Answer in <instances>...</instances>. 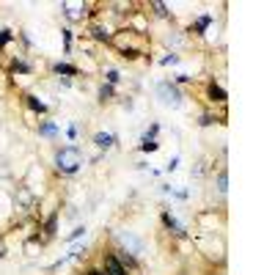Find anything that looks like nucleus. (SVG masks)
Masks as SVG:
<instances>
[{
  "instance_id": "15",
  "label": "nucleus",
  "mask_w": 275,
  "mask_h": 275,
  "mask_svg": "<svg viewBox=\"0 0 275 275\" xmlns=\"http://www.w3.org/2000/svg\"><path fill=\"white\" fill-rule=\"evenodd\" d=\"M154 149H157V143L151 138H143V151H154Z\"/></svg>"
},
{
  "instance_id": "17",
  "label": "nucleus",
  "mask_w": 275,
  "mask_h": 275,
  "mask_svg": "<svg viewBox=\"0 0 275 275\" xmlns=\"http://www.w3.org/2000/svg\"><path fill=\"white\" fill-rule=\"evenodd\" d=\"M151 8H154L160 17H165V14H168V11H165V3H151Z\"/></svg>"
},
{
  "instance_id": "13",
  "label": "nucleus",
  "mask_w": 275,
  "mask_h": 275,
  "mask_svg": "<svg viewBox=\"0 0 275 275\" xmlns=\"http://www.w3.org/2000/svg\"><path fill=\"white\" fill-rule=\"evenodd\" d=\"M218 190H220V192H226V190H228V176H226V171L218 176Z\"/></svg>"
},
{
  "instance_id": "10",
  "label": "nucleus",
  "mask_w": 275,
  "mask_h": 275,
  "mask_svg": "<svg viewBox=\"0 0 275 275\" xmlns=\"http://www.w3.org/2000/svg\"><path fill=\"white\" fill-rule=\"evenodd\" d=\"M55 226H58V215H50L47 223H44V234H47V237H53V234H55Z\"/></svg>"
},
{
  "instance_id": "4",
  "label": "nucleus",
  "mask_w": 275,
  "mask_h": 275,
  "mask_svg": "<svg viewBox=\"0 0 275 275\" xmlns=\"http://www.w3.org/2000/svg\"><path fill=\"white\" fill-rule=\"evenodd\" d=\"M105 275H127V267L118 261V256H105Z\"/></svg>"
},
{
  "instance_id": "5",
  "label": "nucleus",
  "mask_w": 275,
  "mask_h": 275,
  "mask_svg": "<svg viewBox=\"0 0 275 275\" xmlns=\"http://www.w3.org/2000/svg\"><path fill=\"white\" fill-rule=\"evenodd\" d=\"M209 99H212V102H218V105H223V102L228 99V94L220 88L218 82H212V85H209Z\"/></svg>"
},
{
  "instance_id": "12",
  "label": "nucleus",
  "mask_w": 275,
  "mask_h": 275,
  "mask_svg": "<svg viewBox=\"0 0 275 275\" xmlns=\"http://www.w3.org/2000/svg\"><path fill=\"white\" fill-rule=\"evenodd\" d=\"M163 220H165V226H168V228H173V234H185V231H182V226H179V223H176V220H173L168 212L163 215Z\"/></svg>"
},
{
  "instance_id": "2",
  "label": "nucleus",
  "mask_w": 275,
  "mask_h": 275,
  "mask_svg": "<svg viewBox=\"0 0 275 275\" xmlns=\"http://www.w3.org/2000/svg\"><path fill=\"white\" fill-rule=\"evenodd\" d=\"M157 96H160V102L168 105V108H176V105L182 102V94H179V88L173 85V82H160Z\"/></svg>"
},
{
  "instance_id": "11",
  "label": "nucleus",
  "mask_w": 275,
  "mask_h": 275,
  "mask_svg": "<svg viewBox=\"0 0 275 275\" xmlns=\"http://www.w3.org/2000/svg\"><path fill=\"white\" fill-rule=\"evenodd\" d=\"M91 33H94V39H99V41H108V39H110L108 28H99V25H94V28H91Z\"/></svg>"
},
{
  "instance_id": "14",
  "label": "nucleus",
  "mask_w": 275,
  "mask_h": 275,
  "mask_svg": "<svg viewBox=\"0 0 275 275\" xmlns=\"http://www.w3.org/2000/svg\"><path fill=\"white\" fill-rule=\"evenodd\" d=\"M11 30H0V47H3V44H8V41H11Z\"/></svg>"
},
{
  "instance_id": "3",
  "label": "nucleus",
  "mask_w": 275,
  "mask_h": 275,
  "mask_svg": "<svg viewBox=\"0 0 275 275\" xmlns=\"http://www.w3.org/2000/svg\"><path fill=\"white\" fill-rule=\"evenodd\" d=\"M121 245L127 248V253H132V256H138V253H143V242L138 240L135 234H130V231H121Z\"/></svg>"
},
{
  "instance_id": "8",
  "label": "nucleus",
  "mask_w": 275,
  "mask_h": 275,
  "mask_svg": "<svg viewBox=\"0 0 275 275\" xmlns=\"http://www.w3.org/2000/svg\"><path fill=\"white\" fill-rule=\"evenodd\" d=\"M55 72H58V75L75 77V75H77V66H72V63H55Z\"/></svg>"
},
{
  "instance_id": "19",
  "label": "nucleus",
  "mask_w": 275,
  "mask_h": 275,
  "mask_svg": "<svg viewBox=\"0 0 275 275\" xmlns=\"http://www.w3.org/2000/svg\"><path fill=\"white\" fill-rule=\"evenodd\" d=\"M110 94H113V88H110V85H102V91H99V96H102V99H108Z\"/></svg>"
},
{
  "instance_id": "7",
  "label": "nucleus",
  "mask_w": 275,
  "mask_h": 275,
  "mask_svg": "<svg viewBox=\"0 0 275 275\" xmlns=\"http://www.w3.org/2000/svg\"><path fill=\"white\" fill-rule=\"evenodd\" d=\"M94 143L99 146V149H110V146H113V135H108V132H99V135L94 138Z\"/></svg>"
},
{
  "instance_id": "18",
  "label": "nucleus",
  "mask_w": 275,
  "mask_h": 275,
  "mask_svg": "<svg viewBox=\"0 0 275 275\" xmlns=\"http://www.w3.org/2000/svg\"><path fill=\"white\" fill-rule=\"evenodd\" d=\"M82 234H85V228H75V231L69 234L66 240H69V242H72V240H77V237H82Z\"/></svg>"
},
{
  "instance_id": "6",
  "label": "nucleus",
  "mask_w": 275,
  "mask_h": 275,
  "mask_svg": "<svg viewBox=\"0 0 275 275\" xmlns=\"http://www.w3.org/2000/svg\"><path fill=\"white\" fill-rule=\"evenodd\" d=\"M63 8H66V17H69V20H80V17H82V8H85V6H82V3H63Z\"/></svg>"
},
{
  "instance_id": "16",
  "label": "nucleus",
  "mask_w": 275,
  "mask_h": 275,
  "mask_svg": "<svg viewBox=\"0 0 275 275\" xmlns=\"http://www.w3.org/2000/svg\"><path fill=\"white\" fill-rule=\"evenodd\" d=\"M41 135H55V124H41Z\"/></svg>"
},
{
  "instance_id": "22",
  "label": "nucleus",
  "mask_w": 275,
  "mask_h": 275,
  "mask_svg": "<svg viewBox=\"0 0 275 275\" xmlns=\"http://www.w3.org/2000/svg\"><path fill=\"white\" fill-rule=\"evenodd\" d=\"M85 275H105V273H99V270H88Z\"/></svg>"
},
{
  "instance_id": "20",
  "label": "nucleus",
  "mask_w": 275,
  "mask_h": 275,
  "mask_svg": "<svg viewBox=\"0 0 275 275\" xmlns=\"http://www.w3.org/2000/svg\"><path fill=\"white\" fill-rule=\"evenodd\" d=\"M108 80L110 82H118V72H116V69H110V72H108Z\"/></svg>"
},
{
  "instance_id": "21",
  "label": "nucleus",
  "mask_w": 275,
  "mask_h": 275,
  "mask_svg": "<svg viewBox=\"0 0 275 275\" xmlns=\"http://www.w3.org/2000/svg\"><path fill=\"white\" fill-rule=\"evenodd\" d=\"M3 256H6V242L0 240V259H3Z\"/></svg>"
},
{
  "instance_id": "9",
  "label": "nucleus",
  "mask_w": 275,
  "mask_h": 275,
  "mask_svg": "<svg viewBox=\"0 0 275 275\" xmlns=\"http://www.w3.org/2000/svg\"><path fill=\"white\" fill-rule=\"evenodd\" d=\"M25 102H28V108H33L36 113H47V105H44V102H39L36 96H25Z\"/></svg>"
},
{
  "instance_id": "1",
  "label": "nucleus",
  "mask_w": 275,
  "mask_h": 275,
  "mask_svg": "<svg viewBox=\"0 0 275 275\" xmlns=\"http://www.w3.org/2000/svg\"><path fill=\"white\" fill-rule=\"evenodd\" d=\"M82 165V151L77 149V146H63V149H58V154H55V168L61 173H77Z\"/></svg>"
}]
</instances>
